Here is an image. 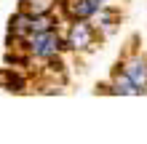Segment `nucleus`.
<instances>
[{
	"label": "nucleus",
	"instance_id": "obj_1",
	"mask_svg": "<svg viewBox=\"0 0 147 144\" xmlns=\"http://www.w3.org/2000/svg\"><path fill=\"white\" fill-rule=\"evenodd\" d=\"M24 43H27L30 56L43 59V62H48V59H56V56L64 51V38L59 35L56 29H46V32H38V35H30Z\"/></svg>",
	"mask_w": 147,
	"mask_h": 144
},
{
	"label": "nucleus",
	"instance_id": "obj_2",
	"mask_svg": "<svg viewBox=\"0 0 147 144\" xmlns=\"http://www.w3.org/2000/svg\"><path fill=\"white\" fill-rule=\"evenodd\" d=\"M94 46H96V27L88 24V19H75L64 38V48L75 51V54H86Z\"/></svg>",
	"mask_w": 147,
	"mask_h": 144
},
{
	"label": "nucleus",
	"instance_id": "obj_3",
	"mask_svg": "<svg viewBox=\"0 0 147 144\" xmlns=\"http://www.w3.org/2000/svg\"><path fill=\"white\" fill-rule=\"evenodd\" d=\"M120 67H123V72L128 75V80H131L139 91H144V88H147V59H144L142 54L128 56Z\"/></svg>",
	"mask_w": 147,
	"mask_h": 144
},
{
	"label": "nucleus",
	"instance_id": "obj_4",
	"mask_svg": "<svg viewBox=\"0 0 147 144\" xmlns=\"http://www.w3.org/2000/svg\"><path fill=\"white\" fill-rule=\"evenodd\" d=\"M96 3L94 0H64L62 3V11L67 13V19L75 21V19H91L96 13Z\"/></svg>",
	"mask_w": 147,
	"mask_h": 144
},
{
	"label": "nucleus",
	"instance_id": "obj_5",
	"mask_svg": "<svg viewBox=\"0 0 147 144\" xmlns=\"http://www.w3.org/2000/svg\"><path fill=\"white\" fill-rule=\"evenodd\" d=\"M94 19H96V24H94V27L102 29V35H105V38H110L112 32L118 29V24H120V13L112 11V8H107V5H99L96 13H94Z\"/></svg>",
	"mask_w": 147,
	"mask_h": 144
},
{
	"label": "nucleus",
	"instance_id": "obj_6",
	"mask_svg": "<svg viewBox=\"0 0 147 144\" xmlns=\"http://www.w3.org/2000/svg\"><path fill=\"white\" fill-rule=\"evenodd\" d=\"M110 91L112 94H126V96H136V94H142L139 88L134 86L131 80H128V75L126 72H112V86H110Z\"/></svg>",
	"mask_w": 147,
	"mask_h": 144
},
{
	"label": "nucleus",
	"instance_id": "obj_7",
	"mask_svg": "<svg viewBox=\"0 0 147 144\" xmlns=\"http://www.w3.org/2000/svg\"><path fill=\"white\" fill-rule=\"evenodd\" d=\"M59 0H22V11H27L30 16H46L54 13Z\"/></svg>",
	"mask_w": 147,
	"mask_h": 144
},
{
	"label": "nucleus",
	"instance_id": "obj_8",
	"mask_svg": "<svg viewBox=\"0 0 147 144\" xmlns=\"http://www.w3.org/2000/svg\"><path fill=\"white\" fill-rule=\"evenodd\" d=\"M0 88H5V91H16V94H22L24 88H27V83H24V78L19 72H13L11 67L8 70L0 72Z\"/></svg>",
	"mask_w": 147,
	"mask_h": 144
},
{
	"label": "nucleus",
	"instance_id": "obj_9",
	"mask_svg": "<svg viewBox=\"0 0 147 144\" xmlns=\"http://www.w3.org/2000/svg\"><path fill=\"white\" fill-rule=\"evenodd\" d=\"M94 3H96V5H105V3H107V0H94Z\"/></svg>",
	"mask_w": 147,
	"mask_h": 144
}]
</instances>
